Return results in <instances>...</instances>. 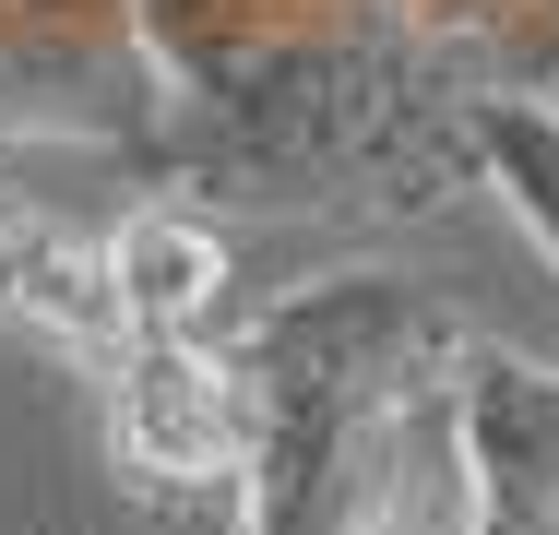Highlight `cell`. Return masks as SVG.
Returning <instances> with one entry per match:
<instances>
[{"label":"cell","mask_w":559,"mask_h":535,"mask_svg":"<svg viewBox=\"0 0 559 535\" xmlns=\"http://www.w3.org/2000/svg\"><path fill=\"white\" fill-rule=\"evenodd\" d=\"M250 369L238 535H464L452 381L488 345L441 286L322 274L226 333Z\"/></svg>","instance_id":"obj_1"},{"label":"cell","mask_w":559,"mask_h":535,"mask_svg":"<svg viewBox=\"0 0 559 535\" xmlns=\"http://www.w3.org/2000/svg\"><path fill=\"white\" fill-rule=\"evenodd\" d=\"M464 179L536 238V262L559 274V84H488L464 107Z\"/></svg>","instance_id":"obj_6"},{"label":"cell","mask_w":559,"mask_h":535,"mask_svg":"<svg viewBox=\"0 0 559 535\" xmlns=\"http://www.w3.org/2000/svg\"><path fill=\"white\" fill-rule=\"evenodd\" d=\"M131 333H238V238L203 191H143L108 226Z\"/></svg>","instance_id":"obj_5"},{"label":"cell","mask_w":559,"mask_h":535,"mask_svg":"<svg viewBox=\"0 0 559 535\" xmlns=\"http://www.w3.org/2000/svg\"><path fill=\"white\" fill-rule=\"evenodd\" d=\"M108 464L155 500L250 476V369L226 333H143L108 381Z\"/></svg>","instance_id":"obj_2"},{"label":"cell","mask_w":559,"mask_h":535,"mask_svg":"<svg viewBox=\"0 0 559 535\" xmlns=\"http://www.w3.org/2000/svg\"><path fill=\"white\" fill-rule=\"evenodd\" d=\"M452 452H464V535H559V369L476 345L452 381Z\"/></svg>","instance_id":"obj_4"},{"label":"cell","mask_w":559,"mask_h":535,"mask_svg":"<svg viewBox=\"0 0 559 535\" xmlns=\"http://www.w3.org/2000/svg\"><path fill=\"white\" fill-rule=\"evenodd\" d=\"M0 333L108 393L119 357L143 345V333H131V298H119V250L96 226H72V214L0 191Z\"/></svg>","instance_id":"obj_3"}]
</instances>
